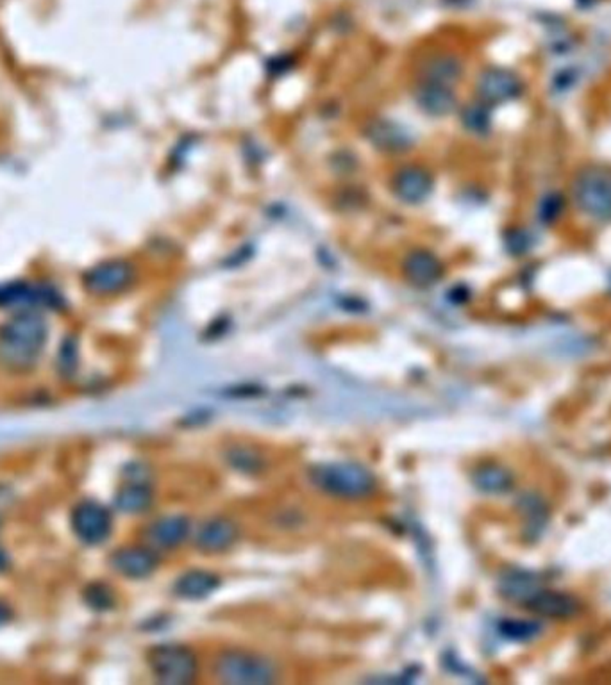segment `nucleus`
I'll list each match as a JSON object with an SVG mask.
<instances>
[{"label": "nucleus", "instance_id": "nucleus-4", "mask_svg": "<svg viewBox=\"0 0 611 685\" xmlns=\"http://www.w3.org/2000/svg\"><path fill=\"white\" fill-rule=\"evenodd\" d=\"M213 673L229 685H269L277 680V669L269 658L244 649L224 651L215 660Z\"/></svg>", "mask_w": 611, "mask_h": 685}, {"label": "nucleus", "instance_id": "nucleus-3", "mask_svg": "<svg viewBox=\"0 0 611 685\" xmlns=\"http://www.w3.org/2000/svg\"><path fill=\"white\" fill-rule=\"evenodd\" d=\"M311 484L336 498L359 500L375 491V477L365 466L356 463H329L310 472Z\"/></svg>", "mask_w": 611, "mask_h": 685}, {"label": "nucleus", "instance_id": "nucleus-27", "mask_svg": "<svg viewBox=\"0 0 611 685\" xmlns=\"http://www.w3.org/2000/svg\"><path fill=\"white\" fill-rule=\"evenodd\" d=\"M609 291H611V279H609Z\"/></svg>", "mask_w": 611, "mask_h": 685}, {"label": "nucleus", "instance_id": "nucleus-7", "mask_svg": "<svg viewBox=\"0 0 611 685\" xmlns=\"http://www.w3.org/2000/svg\"><path fill=\"white\" fill-rule=\"evenodd\" d=\"M134 281V268L127 261H106L88 270L84 286L95 295H115L127 290Z\"/></svg>", "mask_w": 611, "mask_h": 685}, {"label": "nucleus", "instance_id": "nucleus-8", "mask_svg": "<svg viewBox=\"0 0 611 685\" xmlns=\"http://www.w3.org/2000/svg\"><path fill=\"white\" fill-rule=\"evenodd\" d=\"M72 529L83 543L100 545L109 538L111 516L102 506L83 502L72 513Z\"/></svg>", "mask_w": 611, "mask_h": 685}, {"label": "nucleus", "instance_id": "nucleus-24", "mask_svg": "<svg viewBox=\"0 0 611 685\" xmlns=\"http://www.w3.org/2000/svg\"><path fill=\"white\" fill-rule=\"evenodd\" d=\"M463 123L469 131L483 134L490 129V113L483 104L469 106L463 113Z\"/></svg>", "mask_w": 611, "mask_h": 685}, {"label": "nucleus", "instance_id": "nucleus-26", "mask_svg": "<svg viewBox=\"0 0 611 685\" xmlns=\"http://www.w3.org/2000/svg\"><path fill=\"white\" fill-rule=\"evenodd\" d=\"M10 609L4 605V603H0V626H3L8 619H10Z\"/></svg>", "mask_w": 611, "mask_h": 685}, {"label": "nucleus", "instance_id": "nucleus-21", "mask_svg": "<svg viewBox=\"0 0 611 685\" xmlns=\"http://www.w3.org/2000/svg\"><path fill=\"white\" fill-rule=\"evenodd\" d=\"M152 504V491L143 484H131L118 491L117 507L124 513H141Z\"/></svg>", "mask_w": 611, "mask_h": 685}, {"label": "nucleus", "instance_id": "nucleus-19", "mask_svg": "<svg viewBox=\"0 0 611 685\" xmlns=\"http://www.w3.org/2000/svg\"><path fill=\"white\" fill-rule=\"evenodd\" d=\"M463 74V65L460 58L451 54H438L431 58L424 67L426 83H437L444 86H453Z\"/></svg>", "mask_w": 611, "mask_h": 685}, {"label": "nucleus", "instance_id": "nucleus-12", "mask_svg": "<svg viewBox=\"0 0 611 685\" xmlns=\"http://www.w3.org/2000/svg\"><path fill=\"white\" fill-rule=\"evenodd\" d=\"M111 564L127 578H145L157 568V555L150 548L131 546L118 550L113 555Z\"/></svg>", "mask_w": 611, "mask_h": 685}, {"label": "nucleus", "instance_id": "nucleus-20", "mask_svg": "<svg viewBox=\"0 0 611 685\" xmlns=\"http://www.w3.org/2000/svg\"><path fill=\"white\" fill-rule=\"evenodd\" d=\"M472 481L479 491L490 495H502L513 488V475L497 465H485L478 468Z\"/></svg>", "mask_w": 611, "mask_h": 685}, {"label": "nucleus", "instance_id": "nucleus-25", "mask_svg": "<svg viewBox=\"0 0 611 685\" xmlns=\"http://www.w3.org/2000/svg\"><path fill=\"white\" fill-rule=\"evenodd\" d=\"M88 601L93 603L97 609H104L111 605V594L104 587H92L88 591Z\"/></svg>", "mask_w": 611, "mask_h": 685}, {"label": "nucleus", "instance_id": "nucleus-1", "mask_svg": "<svg viewBox=\"0 0 611 685\" xmlns=\"http://www.w3.org/2000/svg\"><path fill=\"white\" fill-rule=\"evenodd\" d=\"M49 338L45 318L35 311L19 313L0 327V364L13 371L31 370Z\"/></svg>", "mask_w": 611, "mask_h": 685}, {"label": "nucleus", "instance_id": "nucleus-10", "mask_svg": "<svg viewBox=\"0 0 611 685\" xmlns=\"http://www.w3.org/2000/svg\"><path fill=\"white\" fill-rule=\"evenodd\" d=\"M238 527L229 518H213L204 523L195 538V545L204 554H221L235 545Z\"/></svg>", "mask_w": 611, "mask_h": 685}, {"label": "nucleus", "instance_id": "nucleus-16", "mask_svg": "<svg viewBox=\"0 0 611 685\" xmlns=\"http://www.w3.org/2000/svg\"><path fill=\"white\" fill-rule=\"evenodd\" d=\"M189 534V522L184 516H166L157 520L147 532V538L152 546L157 548H175Z\"/></svg>", "mask_w": 611, "mask_h": 685}, {"label": "nucleus", "instance_id": "nucleus-13", "mask_svg": "<svg viewBox=\"0 0 611 685\" xmlns=\"http://www.w3.org/2000/svg\"><path fill=\"white\" fill-rule=\"evenodd\" d=\"M542 589L540 575L527 570H510L499 578V593L508 601L527 603Z\"/></svg>", "mask_w": 611, "mask_h": 685}, {"label": "nucleus", "instance_id": "nucleus-2", "mask_svg": "<svg viewBox=\"0 0 611 685\" xmlns=\"http://www.w3.org/2000/svg\"><path fill=\"white\" fill-rule=\"evenodd\" d=\"M570 198L586 218L611 221V166L593 163L579 168L570 184Z\"/></svg>", "mask_w": 611, "mask_h": 685}, {"label": "nucleus", "instance_id": "nucleus-6", "mask_svg": "<svg viewBox=\"0 0 611 685\" xmlns=\"http://www.w3.org/2000/svg\"><path fill=\"white\" fill-rule=\"evenodd\" d=\"M476 90L481 102L495 106L517 100L524 92V81L513 70L488 68L479 76Z\"/></svg>", "mask_w": 611, "mask_h": 685}, {"label": "nucleus", "instance_id": "nucleus-17", "mask_svg": "<svg viewBox=\"0 0 611 685\" xmlns=\"http://www.w3.org/2000/svg\"><path fill=\"white\" fill-rule=\"evenodd\" d=\"M221 580L217 575L208 571H188L175 582V594L186 600H200L210 596Z\"/></svg>", "mask_w": 611, "mask_h": 685}, {"label": "nucleus", "instance_id": "nucleus-14", "mask_svg": "<svg viewBox=\"0 0 611 685\" xmlns=\"http://www.w3.org/2000/svg\"><path fill=\"white\" fill-rule=\"evenodd\" d=\"M433 187L431 175L419 166H406L393 179V189L404 202H422Z\"/></svg>", "mask_w": 611, "mask_h": 685}, {"label": "nucleus", "instance_id": "nucleus-18", "mask_svg": "<svg viewBox=\"0 0 611 685\" xmlns=\"http://www.w3.org/2000/svg\"><path fill=\"white\" fill-rule=\"evenodd\" d=\"M419 104L431 115H447L456 108V95L451 86L424 83L417 93Z\"/></svg>", "mask_w": 611, "mask_h": 685}, {"label": "nucleus", "instance_id": "nucleus-9", "mask_svg": "<svg viewBox=\"0 0 611 685\" xmlns=\"http://www.w3.org/2000/svg\"><path fill=\"white\" fill-rule=\"evenodd\" d=\"M60 302H61L60 297L45 286H33V284H26V283L0 286V306L58 307Z\"/></svg>", "mask_w": 611, "mask_h": 685}, {"label": "nucleus", "instance_id": "nucleus-5", "mask_svg": "<svg viewBox=\"0 0 611 685\" xmlns=\"http://www.w3.org/2000/svg\"><path fill=\"white\" fill-rule=\"evenodd\" d=\"M150 669L161 683L184 685L197 674L195 655L181 644H163L150 651Z\"/></svg>", "mask_w": 611, "mask_h": 685}, {"label": "nucleus", "instance_id": "nucleus-23", "mask_svg": "<svg viewBox=\"0 0 611 685\" xmlns=\"http://www.w3.org/2000/svg\"><path fill=\"white\" fill-rule=\"evenodd\" d=\"M565 211V196L558 191H552V193H547L542 200H540V205H538V219L542 223H554L561 218Z\"/></svg>", "mask_w": 611, "mask_h": 685}, {"label": "nucleus", "instance_id": "nucleus-11", "mask_svg": "<svg viewBox=\"0 0 611 685\" xmlns=\"http://www.w3.org/2000/svg\"><path fill=\"white\" fill-rule=\"evenodd\" d=\"M526 607L535 614L551 619H568L579 612V601L574 596L551 589H540L535 593L533 598L527 600Z\"/></svg>", "mask_w": 611, "mask_h": 685}, {"label": "nucleus", "instance_id": "nucleus-15", "mask_svg": "<svg viewBox=\"0 0 611 685\" xmlns=\"http://www.w3.org/2000/svg\"><path fill=\"white\" fill-rule=\"evenodd\" d=\"M442 270L444 268L438 258L428 251H415L407 254L404 261V274L407 281L422 288L435 284L442 277Z\"/></svg>", "mask_w": 611, "mask_h": 685}, {"label": "nucleus", "instance_id": "nucleus-22", "mask_svg": "<svg viewBox=\"0 0 611 685\" xmlns=\"http://www.w3.org/2000/svg\"><path fill=\"white\" fill-rule=\"evenodd\" d=\"M499 632L508 641L527 642L542 632V625L531 619H506L499 625Z\"/></svg>", "mask_w": 611, "mask_h": 685}]
</instances>
